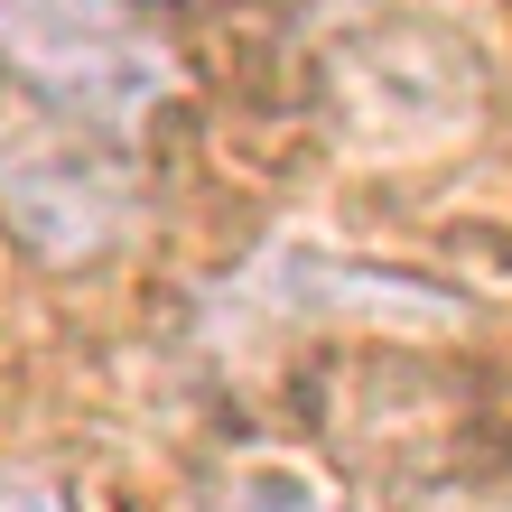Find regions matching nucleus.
Returning <instances> with one entry per match:
<instances>
[{"label":"nucleus","instance_id":"1","mask_svg":"<svg viewBox=\"0 0 512 512\" xmlns=\"http://www.w3.org/2000/svg\"><path fill=\"white\" fill-rule=\"evenodd\" d=\"M0 66L66 122L131 131L177 84V38L149 0H0Z\"/></svg>","mask_w":512,"mask_h":512},{"label":"nucleus","instance_id":"2","mask_svg":"<svg viewBox=\"0 0 512 512\" xmlns=\"http://www.w3.org/2000/svg\"><path fill=\"white\" fill-rule=\"evenodd\" d=\"M0 215L38 252H94L122 224V177L84 168V149H38V159H19L0 177Z\"/></svg>","mask_w":512,"mask_h":512},{"label":"nucleus","instance_id":"3","mask_svg":"<svg viewBox=\"0 0 512 512\" xmlns=\"http://www.w3.org/2000/svg\"><path fill=\"white\" fill-rule=\"evenodd\" d=\"M215 512H345L336 494H317L308 475H243Z\"/></svg>","mask_w":512,"mask_h":512},{"label":"nucleus","instance_id":"4","mask_svg":"<svg viewBox=\"0 0 512 512\" xmlns=\"http://www.w3.org/2000/svg\"><path fill=\"white\" fill-rule=\"evenodd\" d=\"M0 512H75L47 475H0Z\"/></svg>","mask_w":512,"mask_h":512}]
</instances>
